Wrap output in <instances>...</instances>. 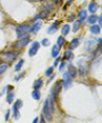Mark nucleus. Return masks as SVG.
I'll list each match as a JSON object with an SVG mask.
<instances>
[{
    "instance_id": "nucleus-2",
    "label": "nucleus",
    "mask_w": 102,
    "mask_h": 123,
    "mask_svg": "<svg viewBox=\"0 0 102 123\" xmlns=\"http://www.w3.org/2000/svg\"><path fill=\"white\" fill-rule=\"evenodd\" d=\"M29 29H30V26H29V25H21V26H18L17 28H16V33H17L18 39H21V38L26 37L29 32Z\"/></svg>"
},
{
    "instance_id": "nucleus-22",
    "label": "nucleus",
    "mask_w": 102,
    "mask_h": 123,
    "mask_svg": "<svg viewBox=\"0 0 102 123\" xmlns=\"http://www.w3.org/2000/svg\"><path fill=\"white\" fill-rule=\"evenodd\" d=\"M72 58H73L72 50H67V51L64 52V57H63V59H64V60H70V59H72Z\"/></svg>"
},
{
    "instance_id": "nucleus-17",
    "label": "nucleus",
    "mask_w": 102,
    "mask_h": 123,
    "mask_svg": "<svg viewBox=\"0 0 102 123\" xmlns=\"http://www.w3.org/2000/svg\"><path fill=\"white\" fill-rule=\"evenodd\" d=\"M43 86V81L41 79H38L33 82V90H39L41 86Z\"/></svg>"
},
{
    "instance_id": "nucleus-33",
    "label": "nucleus",
    "mask_w": 102,
    "mask_h": 123,
    "mask_svg": "<svg viewBox=\"0 0 102 123\" xmlns=\"http://www.w3.org/2000/svg\"><path fill=\"white\" fill-rule=\"evenodd\" d=\"M60 61H61V57H59V55H58V57L56 58L54 62H53V66H58V64L60 63Z\"/></svg>"
},
{
    "instance_id": "nucleus-14",
    "label": "nucleus",
    "mask_w": 102,
    "mask_h": 123,
    "mask_svg": "<svg viewBox=\"0 0 102 123\" xmlns=\"http://www.w3.org/2000/svg\"><path fill=\"white\" fill-rule=\"evenodd\" d=\"M90 31L93 34H99L100 31H101V27H100L99 25H92V26L90 27Z\"/></svg>"
},
{
    "instance_id": "nucleus-6",
    "label": "nucleus",
    "mask_w": 102,
    "mask_h": 123,
    "mask_svg": "<svg viewBox=\"0 0 102 123\" xmlns=\"http://www.w3.org/2000/svg\"><path fill=\"white\" fill-rule=\"evenodd\" d=\"M61 25V21L60 20H58V21H56V22L52 25V26H50L48 28V30H47V32H48L49 34H52V33H54V32H57V30L59 29V26Z\"/></svg>"
},
{
    "instance_id": "nucleus-34",
    "label": "nucleus",
    "mask_w": 102,
    "mask_h": 123,
    "mask_svg": "<svg viewBox=\"0 0 102 123\" xmlns=\"http://www.w3.org/2000/svg\"><path fill=\"white\" fill-rule=\"evenodd\" d=\"M74 20H76V14L71 13L70 16L68 17V21H74Z\"/></svg>"
},
{
    "instance_id": "nucleus-24",
    "label": "nucleus",
    "mask_w": 102,
    "mask_h": 123,
    "mask_svg": "<svg viewBox=\"0 0 102 123\" xmlns=\"http://www.w3.org/2000/svg\"><path fill=\"white\" fill-rule=\"evenodd\" d=\"M31 95L34 100H40V97H41V93H40L39 90H33L31 92Z\"/></svg>"
},
{
    "instance_id": "nucleus-21",
    "label": "nucleus",
    "mask_w": 102,
    "mask_h": 123,
    "mask_svg": "<svg viewBox=\"0 0 102 123\" xmlns=\"http://www.w3.org/2000/svg\"><path fill=\"white\" fill-rule=\"evenodd\" d=\"M96 19H98V17H96V14H91L90 17L87 18V21H88L90 25H94V23L96 22Z\"/></svg>"
},
{
    "instance_id": "nucleus-28",
    "label": "nucleus",
    "mask_w": 102,
    "mask_h": 123,
    "mask_svg": "<svg viewBox=\"0 0 102 123\" xmlns=\"http://www.w3.org/2000/svg\"><path fill=\"white\" fill-rule=\"evenodd\" d=\"M23 63H25V60H23V59H21V60H20L19 62L14 66V71H17V72L20 71V70H21V68H22V66H23Z\"/></svg>"
},
{
    "instance_id": "nucleus-27",
    "label": "nucleus",
    "mask_w": 102,
    "mask_h": 123,
    "mask_svg": "<svg viewBox=\"0 0 102 123\" xmlns=\"http://www.w3.org/2000/svg\"><path fill=\"white\" fill-rule=\"evenodd\" d=\"M92 47H93V42L92 41H87V43H85V46H84V50L87 52H90L92 50Z\"/></svg>"
},
{
    "instance_id": "nucleus-39",
    "label": "nucleus",
    "mask_w": 102,
    "mask_h": 123,
    "mask_svg": "<svg viewBox=\"0 0 102 123\" xmlns=\"http://www.w3.org/2000/svg\"><path fill=\"white\" fill-rule=\"evenodd\" d=\"M38 121H39V117H34V120L32 121V123H38Z\"/></svg>"
},
{
    "instance_id": "nucleus-19",
    "label": "nucleus",
    "mask_w": 102,
    "mask_h": 123,
    "mask_svg": "<svg viewBox=\"0 0 102 123\" xmlns=\"http://www.w3.org/2000/svg\"><path fill=\"white\" fill-rule=\"evenodd\" d=\"M65 44V38L63 37V36H61V37H59L57 39V46L59 47V48H61V47H63Z\"/></svg>"
},
{
    "instance_id": "nucleus-1",
    "label": "nucleus",
    "mask_w": 102,
    "mask_h": 123,
    "mask_svg": "<svg viewBox=\"0 0 102 123\" xmlns=\"http://www.w3.org/2000/svg\"><path fill=\"white\" fill-rule=\"evenodd\" d=\"M42 113H43V117H45L48 122H50V121L52 120V113H53V112L51 111L50 104H49V99H45V100L43 108H42Z\"/></svg>"
},
{
    "instance_id": "nucleus-40",
    "label": "nucleus",
    "mask_w": 102,
    "mask_h": 123,
    "mask_svg": "<svg viewBox=\"0 0 102 123\" xmlns=\"http://www.w3.org/2000/svg\"><path fill=\"white\" fill-rule=\"evenodd\" d=\"M59 2H60V0H54V3H56V5H58Z\"/></svg>"
},
{
    "instance_id": "nucleus-42",
    "label": "nucleus",
    "mask_w": 102,
    "mask_h": 123,
    "mask_svg": "<svg viewBox=\"0 0 102 123\" xmlns=\"http://www.w3.org/2000/svg\"><path fill=\"white\" fill-rule=\"evenodd\" d=\"M0 63H1V62H0Z\"/></svg>"
},
{
    "instance_id": "nucleus-31",
    "label": "nucleus",
    "mask_w": 102,
    "mask_h": 123,
    "mask_svg": "<svg viewBox=\"0 0 102 123\" xmlns=\"http://www.w3.org/2000/svg\"><path fill=\"white\" fill-rule=\"evenodd\" d=\"M40 44H42V46H45V47H48L49 44H50V41L48 40V39H43L42 41H41V43Z\"/></svg>"
},
{
    "instance_id": "nucleus-30",
    "label": "nucleus",
    "mask_w": 102,
    "mask_h": 123,
    "mask_svg": "<svg viewBox=\"0 0 102 123\" xmlns=\"http://www.w3.org/2000/svg\"><path fill=\"white\" fill-rule=\"evenodd\" d=\"M51 74H53V67L48 68L47 69V71H45V75H47V77H50Z\"/></svg>"
},
{
    "instance_id": "nucleus-13",
    "label": "nucleus",
    "mask_w": 102,
    "mask_h": 123,
    "mask_svg": "<svg viewBox=\"0 0 102 123\" xmlns=\"http://www.w3.org/2000/svg\"><path fill=\"white\" fill-rule=\"evenodd\" d=\"M81 25H82V21L74 20L73 21V27H72V31H73V32H78V31H79V29L81 28Z\"/></svg>"
},
{
    "instance_id": "nucleus-32",
    "label": "nucleus",
    "mask_w": 102,
    "mask_h": 123,
    "mask_svg": "<svg viewBox=\"0 0 102 123\" xmlns=\"http://www.w3.org/2000/svg\"><path fill=\"white\" fill-rule=\"evenodd\" d=\"M65 66H67V62H65V60H63L62 62H61V64H60V67H59V69H60V71H62L63 69L65 68Z\"/></svg>"
},
{
    "instance_id": "nucleus-10",
    "label": "nucleus",
    "mask_w": 102,
    "mask_h": 123,
    "mask_svg": "<svg viewBox=\"0 0 102 123\" xmlns=\"http://www.w3.org/2000/svg\"><path fill=\"white\" fill-rule=\"evenodd\" d=\"M79 44H80L79 38H74V39H72V40H71V42L69 43L68 48H69V50H73V49L78 48V46H79Z\"/></svg>"
},
{
    "instance_id": "nucleus-26",
    "label": "nucleus",
    "mask_w": 102,
    "mask_h": 123,
    "mask_svg": "<svg viewBox=\"0 0 102 123\" xmlns=\"http://www.w3.org/2000/svg\"><path fill=\"white\" fill-rule=\"evenodd\" d=\"M12 113H13V117L16 120H18L20 117V113H19V109H17L14 105H12Z\"/></svg>"
},
{
    "instance_id": "nucleus-20",
    "label": "nucleus",
    "mask_w": 102,
    "mask_h": 123,
    "mask_svg": "<svg viewBox=\"0 0 102 123\" xmlns=\"http://www.w3.org/2000/svg\"><path fill=\"white\" fill-rule=\"evenodd\" d=\"M78 71H79V73H80L81 77H85V75H87V71H88V69H87V67L85 66H81V64H80V68H79Z\"/></svg>"
},
{
    "instance_id": "nucleus-7",
    "label": "nucleus",
    "mask_w": 102,
    "mask_h": 123,
    "mask_svg": "<svg viewBox=\"0 0 102 123\" xmlns=\"http://www.w3.org/2000/svg\"><path fill=\"white\" fill-rule=\"evenodd\" d=\"M61 89H62V80H59V81H57V83H56V84H54V86L52 88V91H53V93H54V95H56V97H57V95H59Z\"/></svg>"
},
{
    "instance_id": "nucleus-5",
    "label": "nucleus",
    "mask_w": 102,
    "mask_h": 123,
    "mask_svg": "<svg viewBox=\"0 0 102 123\" xmlns=\"http://www.w3.org/2000/svg\"><path fill=\"white\" fill-rule=\"evenodd\" d=\"M39 48H40V43L38 42V41H33L31 44V47H30V49H29V53L28 55H30V57H33V55H37V52L39 51Z\"/></svg>"
},
{
    "instance_id": "nucleus-29",
    "label": "nucleus",
    "mask_w": 102,
    "mask_h": 123,
    "mask_svg": "<svg viewBox=\"0 0 102 123\" xmlns=\"http://www.w3.org/2000/svg\"><path fill=\"white\" fill-rule=\"evenodd\" d=\"M22 104H23V102L21 100H17L16 102H14V104L13 105L17 108V109H21V106H22Z\"/></svg>"
},
{
    "instance_id": "nucleus-38",
    "label": "nucleus",
    "mask_w": 102,
    "mask_h": 123,
    "mask_svg": "<svg viewBox=\"0 0 102 123\" xmlns=\"http://www.w3.org/2000/svg\"><path fill=\"white\" fill-rule=\"evenodd\" d=\"M53 78H54V74H51V75H50V78H49V80L47 81V82H48V83H50L51 81L53 80Z\"/></svg>"
},
{
    "instance_id": "nucleus-37",
    "label": "nucleus",
    "mask_w": 102,
    "mask_h": 123,
    "mask_svg": "<svg viewBox=\"0 0 102 123\" xmlns=\"http://www.w3.org/2000/svg\"><path fill=\"white\" fill-rule=\"evenodd\" d=\"M9 117H10V110H8V111H7L6 117H5V120L8 121V120H9Z\"/></svg>"
},
{
    "instance_id": "nucleus-36",
    "label": "nucleus",
    "mask_w": 102,
    "mask_h": 123,
    "mask_svg": "<svg viewBox=\"0 0 102 123\" xmlns=\"http://www.w3.org/2000/svg\"><path fill=\"white\" fill-rule=\"evenodd\" d=\"M38 122H39V123H47V122H45V119L43 117V115H41V117H39V121H38Z\"/></svg>"
},
{
    "instance_id": "nucleus-23",
    "label": "nucleus",
    "mask_w": 102,
    "mask_h": 123,
    "mask_svg": "<svg viewBox=\"0 0 102 123\" xmlns=\"http://www.w3.org/2000/svg\"><path fill=\"white\" fill-rule=\"evenodd\" d=\"M61 32H62V36H68L69 32H70V26L69 25H64L61 29Z\"/></svg>"
},
{
    "instance_id": "nucleus-11",
    "label": "nucleus",
    "mask_w": 102,
    "mask_h": 123,
    "mask_svg": "<svg viewBox=\"0 0 102 123\" xmlns=\"http://www.w3.org/2000/svg\"><path fill=\"white\" fill-rule=\"evenodd\" d=\"M41 25H42V23L40 22V21H39V22H36L32 27H30L29 32H31V33H37V32L40 30V28H41Z\"/></svg>"
},
{
    "instance_id": "nucleus-3",
    "label": "nucleus",
    "mask_w": 102,
    "mask_h": 123,
    "mask_svg": "<svg viewBox=\"0 0 102 123\" xmlns=\"http://www.w3.org/2000/svg\"><path fill=\"white\" fill-rule=\"evenodd\" d=\"M19 55L17 51H9L2 53V59L5 62H12L13 60H16V58Z\"/></svg>"
},
{
    "instance_id": "nucleus-18",
    "label": "nucleus",
    "mask_w": 102,
    "mask_h": 123,
    "mask_svg": "<svg viewBox=\"0 0 102 123\" xmlns=\"http://www.w3.org/2000/svg\"><path fill=\"white\" fill-rule=\"evenodd\" d=\"M14 99V92L13 91H8V94H7V102L9 104H11L12 101Z\"/></svg>"
},
{
    "instance_id": "nucleus-4",
    "label": "nucleus",
    "mask_w": 102,
    "mask_h": 123,
    "mask_svg": "<svg viewBox=\"0 0 102 123\" xmlns=\"http://www.w3.org/2000/svg\"><path fill=\"white\" fill-rule=\"evenodd\" d=\"M30 43V38H29V36H26V37L21 38V39H19V41H18L17 43H16V49L17 50H20L21 48H25L27 44H29Z\"/></svg>"
},
{
    "instance_id": "nucleus-9",
    "label": "nucleus",
    "mask_w": 102,
    "mask_h": 123,
    "mask_svg": "<svg viewBox=\"0 0 102 123\" xmlns=\"http://www.w3.org/2000/svg\"><path fill=\"white\" fill-rule=\"evenodd\" d=\"M89 11L91 12L92 14H94L96 11H98V9H99V5H98V2H96V1H91L90 3H89Z\"/></svg>"
},
{
    "instance_id": "nucleus-16",
    "label": "nucleus",
    "mask_w": 102,
    "mask_h": 123,
    "mask_svg": "<svg viewBox=\"0 0 102 123\" xmlns=\"http://www.w3.org/2000/svg\"><path fill=\"white\" fill-rule=\"evenodd\" d=\"M60 53V48L56 44V46L52 47V50H51V55H52V58H57L58 55H59Z\"/></svg>"
},
{
    "instance_id": "nucleus-41",
    "label": "nucleus",
    "mask_w": 102,
    "mask_h": 123,
    "mask_svg": "<svg viewBox=\"0 0 102 123\" xmlns=\"http://www.w3.org/2000/svg\"><path fill=\"white\" fill-rule=\"evenodd\" d=\"M63 1H64V0H63Z\"/></svg>"
},
{
    "instance_id": "nucleus-8",
    "label": "nucleus",
    "mask_w": 102,
    "mask_h": 123,
    "mask_svg": "<svg viewBox=\"0 0 102 123\" xmlns=\"http://www.w3.org/2000/svg\"><path fill=\"white\" fill-rule=\"evenodd\" d=\"M67 72L70 74V77L72 78V79H74V78L76 77V74H78V69H76L73 64H69L68 66V71Z\"/></svg>"
},
{
    "instance_id": "nucleus-12",
    "label": "nucleus",
    "mask_w": 102,
    "mask_h": 123,
    "mask_svg": "<svg viewBox=\"0 0 102 123\" xmlns=\"http://www.w3.org/2000/svg\"><path fill=\"white\" fill-rule=\"evenodd\" d=\"M78 18H79L80 21L85 20V19L88 18V12H87V10H85V9H81L79 11V13H78Z\"/></svg>"
},
{
    "instance_id": "nucleus-35",
    "label": "nucleus",
    "mask_w": 102,
    "mask_h": 123,
    "mask_svg": "<svg viewBox=\"0 0 102 123\" xmlns=\"http://www.w3.org/2000/svg\"><path fill=\"white\" fill-rule=\"evenodd\" d=\"M26 74V72H22V73H21V74H19V75H17V77L14 78V81H19L20 79H21V78L23 77V75Z\"/></svg>"
},
{
    "instance_id": "nucleus-25",
    "label": "nucleus",
    "mask_w": 102,
    "mask_h": 123,
    "mask_svg": "<svg viewBox=\"0 0 102 123\" xmlns=\"http://www.w3.org/2000/svg\"><path fill=\"white\" fill-rule=\"evenodd\" d=\"M8 69V63H0V75H2Z\"/></svg>"
},
{
    "instance_id": "nucleus-15",
    "label": "nucleus",
    "mask_w": 102,
    "mask_h": 123,
    "mask_svg": "<svg viewBox=\"0 0 102 123\" xmlns=\"http://www.w3.org/2000/svg\"><path fill=\"white\" fill-rule=\"evenodd\" d=\"M48 14H49V11H48V10H42V11H41L39 14H38L37 17L34 18L33 20L36 21V20H38V19H45V18L48 17Z\"/></svg>"
}]
</instances>
